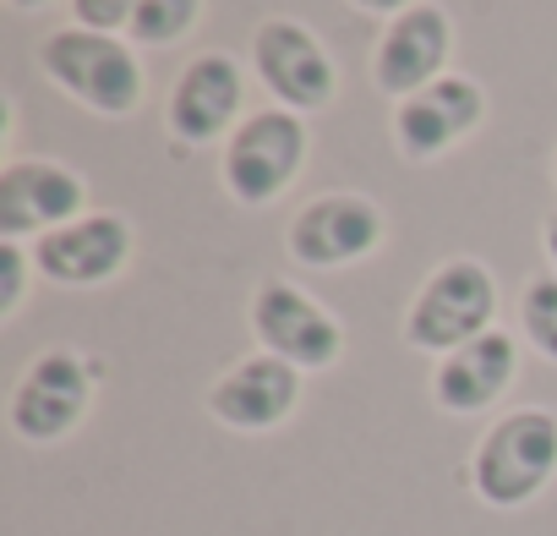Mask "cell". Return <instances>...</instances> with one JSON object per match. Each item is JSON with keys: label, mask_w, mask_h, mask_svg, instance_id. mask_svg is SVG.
<instances>
[{"label": "cell", "mask_w": 557, "mask_h": 536, "mask_svg": "<svg viewBox=\"0 0 557 536\" xmlns=\"http://www.w3.org/2000/svg\"><path fill=\"white\" fill-rule=\"evenodd\" d=\"M350 12H361V17H377V23H394L399 12H410L416 0H345Z\"/></svg>", "instance_id": "ffe728a7"}, {"label": "cell", "mask_w": 557, "mask_h": 536, "mask_svg": "<svg viewBox=\"0 0 557 536\" xmlns=\"http://www.w3.org/2000/svg\"><path fill=\"white\" fill-rule=\"evenodd\" d=\"M39 280V263H34V246L28 241H0V324H12L28 302Z\"/></svg>", "instance_id": "ac0fdd59"}, {"label": "cell", "mask_w": 557, "mask_h": 536, "mask_svg": "<svg viewBox=\"0 0 557 536\" xmlns=\"http://www.w3.org/2000/svg\"><path fill=\"white\" fill-rule=\"evenodd\" d=\"M486 110H492L486 105V88L475 77H465V72H448L432 88H421V94H410V99L394 105L388 137H394V148L410 165H432V159L454 154L459 143H470L486 126Z\"/></svg>", "instance_id": "5bb4252c"}, {"label": "cell", "mask_w": 557, "mask_h": 536, "mask_svg": "<svg viewBox=\"0 0 557 536\" xmlns=\"http://www.w3.org/2000/svg\"><path fill=\"white\" fill-rule=\"evenodd\" d=\"M513 378H519V334L492 329V334L437 356L432 378H426V394L443 416H486V411L503 405Z\"/></svg>", "instance_id": "9a60e30c"}, {"label": "cell", "mask_w": 557, "mask_h": 536, "mask_svg": "<svg viewBox=\"0 0 557 536\" xmlns=\"http://www.w3.org/2000/svg\"><path fill=\"white\" fill-rule=\"evenodd\" d=\"M77 28H99V34H126L137 17V0H66Z\"/></svg>", "instance_id": "d6986e66"}, {"label": "cell", "mask_w": 557, "mask_h": 536, "mask_svg": "<svg viewBox=\"0 0 557 536\" xmlns=\"http://www.w3.org/2000/svg\"><path fill=\"white\" fill-rule=\"evenodd\" d=\"M12 12H45V7H55V0H7Z\"/></svg>", "instance_id": "7402d4cb"}, {"label": "cell", "mask_w": 557, "mask_h": 536, "mask_svg": "<svg viewBox=\"0 0 557 536\" xmlns=\"http://www.w3.org/2000/svg\"><path fill=\"white\" fill-rule=\"evenodd\" d=\"M202 7L208 0H137V17H132L126 39L137 50H175L202 23Z\"/></svg>", "instance_id": "2e32d148"}, {"label": "cell", "mask_w": 557, "mask_h": 536, "mask_svg": "<svg viewBox=\"0 0 557 536\" xmlns=\"http://www.w3.org/2000/svg\"><path fill=\"white\" fill-rule=\"evenodd\" d=\"M497 313H503V291H497V275L481 263V257H443L437 268H426V280L416 285V296L405 302V318H399V340L421 356H448L481 334L497 329Z\"/></svg>", "instance_id": "3957f363"}, {"label": "cell", "mask_w": 557, "mask_h": 536, "mask_svg": "<svg viewBox=\"0 0 557 536\" xmlns=\"http://www.w3.org/2000/svg\"><path fill=\"white\" fill-rule=\"evenodd\" d=\"M34 66L55 94H66L77 110H88L99 121H126L148 99V66L126 34L61 23L34 45Z\"/></svg>", "instance_id": "6da1fadb"}, {"label": "cell", "mask_w": 557, "mask_h": 536, "mask_svg": "<svg viewBox=\"0 0 557 536\" xmlns=\"http://www.w3.org/2000/svg\"><path fill=\"white\" fill-rule=\"evenodd\" d=\"M246 66L262 83L268 105L296 110L307 121L318 110H334V99H339V61L323 45V34L307 28L301 17H262L251 34Z\"/></svg>", "instance_id": "8992f818"}, {"label": "cell", "mask_w": 557, "mask_h": 536, "mask_svg": "<svg viewBox=\"0 0 557 536\" xmlns=\"http://www.w3.org/2000/svg\"><path fill=\"white\" fill-rule=\"evenodd\" d=\"M94 400H99L94 362L72 345H50V351L28 356V367L12 378L7 427H12L17 443L50 449V443H66L94 416Z\"/></svg>", "instance_id": "5b68a950"}, {"label": "cell", "mask_w": 557, "mask_h": 536, "mask_svg": "<svg viewBox=\"0 0 557 536\" xmlns=\"http://www.w3.org/2000/svg\"><path fill=\"white\" fill-rule=\"evenodd\" d=\"M513 318H519V340H524L541 362L557 367V275H552V268H541V275L524 280Z\"/></svg>", "instance_id": "e0dca14e"}, {"label": "cell", "mask_w": 557, "mask_h": 536, "mask_svg": "<svg viewBox=\"0 0 557 536\" xmlns=\"http://www.w3.org/2000/svg\"><path fill=\"white\" fill-rule=\"evenodd\" d=\"M88 175L72 170L66 159H28L12 154L0 165V241H39L72 219H83L88 203Z\"/></svg>", "instance_id": "7c38bea8"}, {"label": "cell", "mask_w": 557, "mask_h": 536, "mask_svg": "<svg viewBox=\"0 0 557 536\" xmlns=\"http://www.w3.org/2000/svg\"><path fill=\"white\" fill-rule=\"evenodd\" d=\"M246 329H251L257 351L290 362V367L307 373V378L339 367L345 351H350L345 324H339L312 291H301V285L285 280V275H273V280H262V285L251 291V302H246Z\"/></svg>", "instance_id": "ba28073f"}, {"label": "cell", "mask_w": 557, "mask_h": 536, "mask_svg": "<svg viewBox=\"0 0 557 536\" xmlns=\"http://www.w3.org/2000/svg\"><path fill=\"white\" fill-rule=\"evenodd\" d=\"M541 252H546V268L557 275V208L541 219Z\"/></svg>", "instance_id": "44dd1931"}, {"label": "cell", "mask_w": 557, "mask_h": 536, "mask_svg": "<svg viewBox=\"0 0 557 536\" xmlns=\"http://www.w3.org/2000/svg\"><path fill=\"white\" fill-rule=\"evenodd\" d=\"M552 186H557V148H552Z\"/></svg>", "instance_id": "603a6c76"}, {"label": "cell", "mask_w": 557, "mask_h": 536, "mask_svg": "<svg viewBox=\"0 0 557 536\" xmlns=\"http://www.w3.org/2000/svg\"><path fill=\"white\" fill-rule=\"evenodd\" d=\"M465 482L497 514L530 509L557 482V411L552 405H508V411H497L481 427V438L470 443Z\"/></svg>", "instance_id": "7a4b0ae2"}, {"label": "cell", "mask_w": 557, "mask_h": 536, "mask_svg": "<svg viewBox=\"0 0 557 536\" xmlns=\"http://www.w3.org/2000/svg\"><path fill=\"white\" fill-rule=\"evenodd\" d=\"M137 257V224L115 208H88L83 219L34 241L39 280L55 291H104Z\"/></svg>", "instance_id": "9c48e42d"}, {"label": "cell", "mask_w": 557, "mask_h": 536, "mask_svg": "<svg viewBox=\"0 0 557 536\" xmlns=\"http://www.w3.org/2000/svg\"><path fill=\"white\" fill-rule=\"evenodd\" d=\"M246 115V66L230 50L191 56L164 94V132L175 148H213Z\"/></svg>", "instance_id": "30bf717a"}, {"label": "cell", "mask_w": 557, "mask_h": 536, "mask_svg": "<svg viewBox=\"0 0 557 536\" xmlns=\"http://www.w3.org/2000/svg\"><path fill=\"white\" fill-rule=\"evenodd\" d=\"M388 241V214L377 197L356 192V186H334L307 197L290 224H285V257L307 275H334V268H356L367 257H377Z\"/></svg>", "instance_id": "52a82bcc"}, {"label": "cell", "mask_w": 557, "mask_h": 536, "mask_svg": "<svg viewBox=\"0 0 557 536\" xmlns=\"http://www.w3.org/2000/svg\"><path fill=\"white\" fill-rule=\"evenodd\" d=\"M301 394H307V373H296L290 362H278L268 351H246L208 383L202 411L224 433L262 438V433H278L301 411Z\"/></svg>", "instance_id": "8fae6325"}, {"label": "cell", "mask_w": 557, "mask_h": 536, "mask_svg": "<svg viewBox=\"0 0 557 536\" xmlns=\"http://www.w3.org/2000/svg\"><path fill=\"white\" fill-rule=\"evenodd\" d=\"M448 72H454V17H448V7L416 0L410 12L383 23V34L372 45V88L388 105L432 88Z\"/></svg>", "instance_id": "4fadbf2b"}, {"label": "cell", "mask_w": 557, "mask_h": 536, "mask_svg": "<svg viewBox=\"0 0 557 536\" xmlns=\"http://www.w3.org/2000/svg\"><path fill=\"white\" fill-rule=\"evenodd\" d=\"M312 165V126L296 110H246L240 126L219 143V186L240 208H268L278 203Z\"/></svg>", "instance_id": "277c9868"}]
</instances>
